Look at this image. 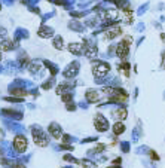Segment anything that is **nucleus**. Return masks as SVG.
Instances as JSON below:
<instances>
[{
	"instance_id": "2eb2a0df",
	"label": "nucleus",
	"mask_w": 165,
	"mask_h": 168,
	"mask_svg": "<svg viewBox=\"0 0 165 168\" xmlns=\"http://www.w3.org/2000/svg\"><path fill=\"white\" fill-rule=\"evenodd\" d=\"M118 68L125 74V76H129V64L127 63V61H124V63H121L119 66H118Z\"/></svg>"
},
{
	"instance_id": "6ab92c4d",
	"label": "nucleus",
	"mask_w": 165,
	"mask_h": 168,
	"mask_svg": "<svg viewBox=\"0 0 165 168\" xmlns=\"http://www.w3.org/2000/svg\"><path fill=\"white\" fill-rule=\"evenodd\" d=\"M70 88V85H67V84H63V85H58V88H57V92L58 94H63L66 89H69Z\"/></svg>"
},
{
	"instance_id": "f3484780",
	"label": "nucleus",
	"mask_w": 165,
	"mask_h": 168,
	"mask_svg": "<svg viewBox=\"0 0 165 168\" xmlns=\"http://www.w3.org/2000/svg\"><path fill=\"white\" fill-rule=\"evenodd\" d=\"M11 94L12 95H18V97H25L27 92L24 89H11Z\"/></svg>"
},
{
	"instance_id": "39448f33",
	"label": "nucleus",
	"mask_w": 165,
	"mask_h": 168,
	"mask_svg": "<svg viewBox=\"0 0 165 168\" xmlns=\"http://www.w3.org/2000/svg\"><path fill=\"white\" fill-rule=\"evenodd\" d=\"M14 149L17 152H19V153L27 150V138L24 135H17L14 138Z\"/></svg>"
},
{
	"instance_id": "412c9836",
	"label": "nucleus",
	"mask_w": 165,
	"mask_h": 168,
	"mask_svg": "<svg viewBox=\"0 0 165 168\" xmlns=\"http://www.w3.org/2000/svg\"><path fill=\"white\" fill-rule=\"evenodd\" d=\"M39 68H40V64H34V63H33V64L30 66V70H31L33 73H34V71H37Z\"/></svg>"
},
{
	"instance_id": "4be33fe9",
	"label": "nucleus",
	"mask_w": 165,
	"mask_h": 168,
	"mask_svg": "<svg viewBox=\"0 0 165 168\" xmlns=\"http://www.w3.org/2000/svg\"><path fill=\"white\" fill-rule=\"evenodd\" d=\"M150 155H152V159H155V161H158L159 159V156H158V153L153 150H150Z\"/></svg>"
},
{
	"instance_id": "9b49d317",
	"label": "nucleus",
	"mask_w": 165,
	"mask_h": 168,
	"mask_svg": "<svg viewBox=\"0 0 165 168\" xmlns=\"http://www.w3.org/2000/svg\"><path fill=\"white\" fill-rule=\"evenodd\" d=\"M83 49H85V46L82 45V43H70L69 45V51L74 54V55H82L83 54Z\"/></svg>"
},
{
	"instance_id": "7ed1b4c3",
	"label": "nucleus",
	"mask_w": 165,
	"mask_h": 168,
	"mask_svg": "<svg viewBox=\"0 0 165 168\" xmlns=\"http://www.w3.org/2000/svg\"><path fill=\"white\" fill-rule=\"evenodd\" d=\"M94 125H95V130L101 131V133H104V131L109 130V122H107V119L104 118L103 115H97L94 118Z\"/></svg>"
},
{
	"instance_id": "9d476101",
	"label": "nucleus",
	"mask_w": 165,
	"mask_h": 168,
	"mask_svg": "<svg viewBox=\"0 0 165 168\" xmlns=\"http://www.w3.org/2000/svg\"><path fill=\"white\" fill-rule=\"evenodd\" d=\"M77 70H79V64H77V63H73V64H70L69 67L64 70L63 74H64L66 77H74V76L77 74Z\"/></svg>"
},
{
	"instance_id": "1a4fd4ad",
	"label": "nucleus",
	"mask_w": 165,
	"mask_h": 168,
	"mask_svg": "<svg viewBox=\"0 0 165 168\" xmlns=\"http://www.w3.org/2000/svg\"><path fill=\"white\" fill-rule=\"evenodd\" d=\"M85 98L89 101V103H98L101 97H100L98 91H95V89H88L86 94H85Z\"/></svg>"
},
{
	"instance_id": "4468645a",
	"label": "nucleus",
	"mask_w": 165,
	"mask_h": 168,
	"mask_svg": "<svg viewBox=\"0 0 165 168\" xmlns=\"http://www.w3.org/2000/svg\"><path fill=\"white\" fill-rule=\"evenodd\" d=\"M37 34L40 36V37H51L52 34H54V31H52V28H48V27H42L39 31H37Z\"/></svg>"
},
{
	"instance_id": "f03ea898",
	"label": "nucleus",
	"mask_w": 165,
	"mask_h": 168,
	"mask_svg": "<svg viewBox=\"0 0 165 168\" xmlns=\"http://www.w3.org/2000/svg\"><path fill=\"white\" fill-rule=\"evenodd\" d=\"M110 71V66L106 63H101V61H97L92 67V73L95 77H104L107 73Z\"/></svg>"
},
{
	"instance_id": "6e6552de",
	"label": "nucleus",
	"mask_w": 165,
	"mask_h": 168,
	"mask_svg": "<svg viewBox=\"0 0 165 168\" xmlns=\"http://www.w3.org/2000/svg\"><path fill=\"white\" fill-rule=\"evenodd\" d=\"M121 34H122V30H121L119 27H112V28H109V30L104 31V37H106L107 40H112V39L121 36Z\"/></svg>"
},
{
	"instance_id": "b1692460",
	"label": "nucleus",
	"mask_w": 165,
	"mask_h": 168,
	"mask_svg": "<svg viewBox=\"0 0 165 168\" xmlns=\"http://www.w3.org/2000/svg\"><path fill=\"white\" fill-rule=\"evenodd\" d=\"M0 60H2V55H0Z\"/></svg>"
},
{
	"instance_id": "393cba45",
	"label": "nucleus",
	"mask_w": 165,
	"mask_h": 168,
	"mask_svg": "<svg viewBox=\"0 0 165 168\" xmlns=\"http://www.w3.org/2000/svg\"><path fill=\"white\" fill-rule=\"evenodd\" d=\"M0 9H2V5H0Z\"/></svg>"
},
{
	"instance_id": "20e7f679",
	"label": "nucleus",
	"mask_w": 165,
	"mask_h": 168,
	"mask_svg": "<svg viewBox=\"0 0 165 168\" xmlns=\"http://www.w3.org/2000/svg\"><path fill=\"white\" fill-rule=\"evenodd\" d=\"M33 140H34V143H36L37 146H40V147L48 146V137L40 130H33Z\"/></svg>"
},
{
	"instance_id": "ddd939ff",
	"label": "nucleus",
	"mask_w": 165,
	"mask_h": 168,
	"mask_svg": "<svg viewBox=\"0 0 165 168\" xmlns=\"http://www.w3.org/2000/svg\"><path fill=\"white\" fill-rule=\"evenodd\" d=\"M125 131V125L122 124V120H118L115 125H113V133L116 135H119V134H122Z\"/></svg>"
},
{
	"instance_id": "dca6fc26",
	"label": "nucleus",
	"mask_w": 165,
	"mask_h": 168,
	"mask_svg": "<svg viewBox=\"0 0 165 168\" xmlns=\"http://www.w3.org/2000/svg\"><path fill=\"white\" fill-rule=\"evenodd\" d=\"M54 48L55 49H63V46H64V40H63V37H60V36H57L54 39Z\"/></svg>"
},
{
	"instance_id": "aec40b11",
	"label": "nucleus",
	"mask_w": 165,
	"mask_h": 168,
	"mask_svg": "<svg viewBox=\"0 0 165 168\" xmlns=\"http://www.w3.org/2000/svg\"><path fill=\"white\" fill-rule=\"evenodd\" d=\"M61 100L64 101V103H69V101H72V95H70L69 92H66V94H63V97H61Z\"/></svg>"
},
{
	"instance_id": "f8f14e48",
	"label": "nucleus",
	"mask_w": 165,
	"mask_h": 168,
	"mask_svg": "<svg viewBox=\"0 0 165 168\" xmlns=\"http://www.w3.org/2000/svg\"><path fill=\"white\" fill-rule=\"evenodd\" d=\"M14 46H17V43L12 42L11 39H8V40H5V42L0 43V49L2 51H11V49H14Z\"/></svg>"
},
{
	"instance_id": "423d86ee",
	"label": "nucleus",
	"mask_w": 165,
	"mask_h": 168,
	"mask_svg": "<svg viewBox=\"0 0 165 168\" xmlns=\"http://www.w3.org/2000/svg\"><path fill=\"white\" fill-rule=\"evenodd\" d=\"M48 133L52 135L55 140H60V138L63 137V131H61V127H60V125H57V124H51V125L48 127Z\"/></svg>"
},
{
	"instance_id": "a211bd4d",
	"label": "nucleus",
	"mask_w": 165,
	"mask_h": 168,
	"mask_svg": "<svg viewBox=\"0 0 165 168\" xmlns=\"http://www.w3.org/2000/svg\"><path fill=\"white\" fill-rule=\"evenodd\" d=\"M82 168H97V167H95L94 162L88 161V159H85V161H82Z\"/></svg>"
},
{
	"instance_id": "5701e85b",
	"label": "nucleus",
	"mask_w": 165,
	"mask_h": 168,
	"mask_svg": "<svg viewBox=\"0 0 165 168\" xmlns=\"http://www.w3.org/2000/svg\"><path fill=\"white\" fill-rule=\"evenodd\" d=\"M15 168H25V167H24V165H17Z\"/></svg>"
},
{
	"instance_id": "0eeeda50",
	"label": "nucleus",
	"mask_w": 165,
	"mask_h": 168,
	"mask_svg": "<svg viewBox=\"0 0 165 168\" xmlns=\"http://www.w3.org/2000/svg\"><path fill=\"white\" fill-rule=\"evenodd\" d=\"M127 115H128V112H127L125 107H118V109H115V110L112 112V116H113V119H116V120H124V119H127Z\"/></svg>"
},
{
	"instance_id": "f257e3e1",
	"label": "nucleus",
	"mask_w": 165,
	"mask_h": 168,
	"mask_svg": "<svg viewBox=\"0 0 165 168\" xmlns=\"http://www.w3.org/2000/svg\"><path fill=\"white\" fill-rule=\"evenodd\" d=\"M131 43H132V37H131V36H125V37L119 42V45L116 46V54H118V57H119V58L125 60V58L128 57Z\"/></svg>"
}]
</instances>
